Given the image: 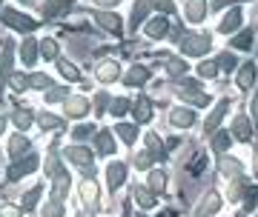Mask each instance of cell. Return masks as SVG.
<instances>
[{"mask_svg":"<svg viewBox=\"0 0 258 217\" xmlns=\"http://www.w3.org/2000/svg\"><path fill=\"white\" fill-rule=\"evenodd\" d=\"M15 123H18L20 132H26V129L32 126V115H29V112H15Z\"/></svg>","mask_w":258,"mask_h":217,"instance_id":"cell-42","label":"cell"},{"mask_svg":"<svg viewBox=\"0 0 258 217\" xmlns=\"http://www.w3.org/2000/svg\"><path fill=\"white\" fill-rule=\"evenodd\" d=\"M0 217H20V206H0Z\"/></svg>","mask_w":258,"mask_h":217,"instance_id":"cell-49","label":"cell"},{"mask_svg":"<svg viewBox=\"0 0 258 217\" xmlns=\"http://www.w3.org/2000/svg\"><path fill=\"white\" fill-rule=\"evenodd\" d=\"M29 86H32V89H52V77L43 74V72H35L29 77Z\"/></svg>","mask_w":258,"mask_h":217,"instance_id":"cell-34","label":"cell"},{"mask_svg":"<svg viewBox=\"0 0 258 217\" xmlns=\"http://www.w3.org/2000/svg\"><path fill=\"white\" fill-rule=\"evenodd\" d=\"M66 157H69L78 169H83V174H92V152H89V149H83V146H69V149H66Z\"/></svg>","mask_w":258,"mask_h":217,"instance_id":"cell-4","label":"cell"},{"mask_svg":"<svg viewBox=\"0 0 258 217\" xmlns=\"http://www.w3.org/2000/svg\"><path fill=\"white\" fill-rule=\"evenodd\" d=\"M230 135H235L238 140H249L252 137V120H249V115H238V118L232 120Z\"/></svg>","mask_w":258,"mask_h":217,"instance_id":"cell-15","label":"cell"},{"mask_svg":"<svg viewBox=\"0 0 258 217\" xmlns=\"http://www.w3.org/2000/svg\"><path fill=\"white\" fill-rule=\"evenodd\" d=\"M241 26H244V12H241V6H230V12H227L221 18V23H218V32L235 37V32H238Z\"/></svg>","mask_w":258,"mask_h":217,"instance_id":"cell-2","label":"cell"},{"mask_svg":"<svg viewBox=\"0 0 258 217\" xmlns=\"http://www.w3.org/2000/svg\"><path fill=\"white\" fill-rule=\"evenodd\" d=\"M181 100L192 103V106H207V94H198V91H178Z\"/></svg>","mask_w":258,"mask_h":217,"instance_id":"cell-40","label":"cell"},{"mask_svg":"<svg viewBox=\"0 0 258 217\" xmlns=\"http://www.w3.org/2000/svg\"><path fill=\"white\" fill-rule=\"evenodd\" d=\"M207 12H210V6L204 0H189V3H184V18L189 23H204L207 20Z\"/></svg>","mask_w":258,"mask_h":217,"instance_id":"cell-11","label":"cell"},{"mask_svg":"<svg viewBox=\"0 0 258 217\" xmlns=\"http://www.w3.org/2000/svg\"><path fill=\"white\" fill-rule=\"evenodd\" d=\"M169 123L175 129H189V126H195V112L189 106H175L169 112Z\"/></svg>","mask_w":258,"mask_h":217,"instance_id":"cell-8","label":"cell"},{"mask_svg":"<svg viewBox=\"0 0 258 217\" xmlns=\"http://www.w3.org/2000/svg\"><path fill=\"white\" fill-rule=\"evenodd\" d=\"M40 191H43V186H35V189L26 191V197H23V208L26 211H32V208L37 206V197H40Z\"/></svg>","mask_w":258,"mask_h":217,"instance_id":"cell-39","label":"cell"},{"mask_svg":"<svg viewBox=\"0 0 258 217\" xmlns=\"http://www.w3.org/2000/svg\"><path fill=\"white\" fill-rule=\"evenodd\" d=\"M66 194H69V177L63 174V177H57L55 186H52V200H57V203H60Z\"/></svg>","mask_w":258,"mask_h":217,"instance_id":"cell-32","label":"cell"},{"mask_svg":"<svg viewBox=\"0 0 258 217\" xmlns=\"http://www.w3.org/2000/svg\"><path fill=\"white\" fill-rule=\"evenodd\" d=\"M57 69H60V74H63L66 80H81V72L75 69V63H69V60H60L57 63Z\"/></svg>","mask_w":258,"mask_h":217,"instance_id":"cell-38","label":"cell"},{"mask_svg":"<svg viewBox=\"0 0 258 217\" xmlns=\"http://www.w3.org/2000/svg\"><path fill=\"white\" fill-rule=\"evenodd\" d=\"M249 120H252V129L258 132V89L252 94V100H249Z\"/></svg>","mask_w":258,"mask_h":217,"instance_id":"cell-43","label":"cell"},{"mask_svg":"<svg viewBox=\"0 0 258 217\" xmlns=\"http://www.w3.org/2000/svg\"><path fill=\"white\" fill-rule=\"evenodd\" d=\"M95 20L101 23L106 32H112V35H120V18L115 15V12H95Z\"/></svg>","mask_w":258,"mask_h":217,"instance_id":"cell-18","label":"cell"},{"mask_svg":"<svg viewBox=\"0 0 258 217\" xmlns=\"http://www.w3.org/2000/svg\"><path fill=\"white\" fill-rule=\"evenodd\" d=\"M129 108H132V100H129V97H115L109 103V115H112V118H123Z\"/></svg>","mask_w":258,"mask_h":217,"instance_id":"cell-28","label":"cell"},{"mask_svg":"<svg viewBox=\"0 0 258 217\" xmlns=\"http://www.w3.org/2000/svg\"><path fill=\"white\" fill-rule=\"evenodd\" d=\"M37 49H40V40H32V37H26V40L20 43V57H23V63L26 66H35Z\"/></svg>","mask_w":258,"mask_h":217,"instance_id":"cell-19","label":"cell"},{"mask_svg":"<svg viewBox=\"0 0 258 217\" xmlns=\"http://www.w3.org/2000/svg\"><path fill=\"white\" fill-rule=\"evenodd\" d=\"M252 172H255V177H258V154H252Z\"/></svg>","mask_w":258,"mask_h":217,"instance_id":"cell-52","label":"cell"},{"mask_svg":"<svg viewBox=\"0 0 258 217\" xmlns=\"http://www.w3.org/2000/svg\"><path fill=\"white\" fill-rule=\"evenodd\" d=\"M115 135H120L123 143L132 146L138 140V123H118V126H115Z\"/></svg>","mask_w":258,"mask_h":217,"instance_id":"cell-24","label":"cell"},{"mask_svg":"<svg viewBox=\"0 0 258 217\" xmlns=\"http://www.w3.org/2000/svg\"><path fill=\"white\" fill-rule=\"evenodd\" d=\"M3 129H6V120L0 118V135H3Z\"/></svg>","mask_w":258,"mask_h":217,"instance_id":"cell-53","label":"cell"},{"mask_svg":"<svg viewBox=\"0 0 258 217\" xmlns=\"http://www.w3.org/2000/svg\"><path fill=\"white\" fill-rule=\"evenodd\" d=\"M63 108H66V115L69 118H75V120H81V118H86L89 112H92V106H89V100L83 97V94H72V97L63 103Z\"/></svg>","mask_w":258,"mask_h":217,"instance_id":"cell-7","label":"cell"},{"mask_svg":"<svg viewBox=\"0 0 258 217\" xmlns=\"http://www.w3.org/2000/svg\"><path fill=\"white\" fill-rule=\"evenodd\" d=\"M215 66H218V72H232V69L238 66V60H235V54L232 52H221L218 54V60H215Z\"/></svg>","mask_w":258,"mask_h":217,"instance_id":"cell-31","label":"cell"},{"mask_svg":"<svg viewBox=\"0 0 258 217\" xmlns=\"http://www.w3.org/2000/svg\"><path fill=\"white\" fill-rule=\"evenodd\" d=\"M95 77L101 83H115L120 77V66L115 63V60H106V63H101L98 69H95Z\"/></svg>","mask_w":258,"mask_h":217,"instance_id":"cell-16","label":"cell"},{"mask_svg":"<svg viewBox=\"0 0 258 217\" xmlns=\"http://www.w3.org/2000/svg\"><path fill=\"white\" fill-rule=\"evenodd\" d=\"M212 49L210 35H184L181 37V54L184 57H204Z\"/></svg>","mask_w":258,"mask_h":217,"instance_id":"cell-1","label":"cell"},{"mask_svg":"<svg viewBox=\"0 0 258 217\" xmlns=\"http://www.w3.org/2000/svg\"><path fill=\"white\" fill-rule=\"evenodd\" d=\"M43 217H63V206H60L57 200H52L46 206V211H43Z\"/></svg>","mask_w":258,"mask_h":217,"instance_id":"cell-45","label":"cell"},{"mask_svg":"<svg viewBox=\"0 0 258 217\" xmlns=\"http://www.w3.org/2000/svg\"><path fill=\"white\" fill-rule=\"evenodd\" d=\"M81 217H89V214H86V211H83V214H81Z\"/></svg>","mask_w":258,"mask_h":217,"instance_id":"cell-54","label":"cell"},{"mask_svg":"<svg viewBox=\"0 0 258 217\" xmlns=\"http://www.w3.org/2000/svg\"><path fill=\"white\" fill-rule=\"evenodd\" d=\"M37 123H40V129H43V132H46V129H60V126H63V120L52 118V115H40V118H37Z\"/></svg>","mask_w":258,"mask_h":217,"instance_id":"cell-41","label":"cell"},{"mask_svg":"<svg viewBox=\"0 0 258 217\" xmlns=\"http://www.w3.org/2000/svg\"><path fill=\"white\" fill-rule=\"evenodd\" d=\"M132 118H135V123H149L152 120V103L144 94L132 103Z\"/></svg>","mask_w":258,"mask_h":217,"instance_id":"cell-17","label":"cell"},{"mask_svg":"<svg viewBox=\"0 0 258 217\" xmlns=\"http://www.w3.org/2000/svg\"><path fill=\"white\" fill-rule=\"evenodd\" d=\"M166 180H169V177H166L164 169H152V172H149V177H147V189L152 191V194H158V191L166 189Z\"/></svg>","mask_w":258,"mask_h":217,"instance_id":"cell-20","label":"cell"},{"mask_svg":"<svg viewBox=\"0 0 258 217\" xmlns=\"http://www.w3.org/2000/svg\"><path fill=\"white\" fill-rule=\"evenodd\" d=\"M147 80H149V69H147V66H132V69H129V74L123 77V83H126V86H144Z\"/></svg>","mask_w":258,"mask_h":217,"instance_id":"cell-23","label":"cell"},{"mask_svg":"<svg viewBox=\"0 0 258 217\" xmlns=\"http://www.w3.org/2000/svg\"><path fill=\"white\" fill-rule=\"evenodd\" d=\"M95 146L101 154H115V135L112 132H98L95 135Z\"/></svg>","mask_w":258,"mask_h":217,"instance_id":"cell-25","label":"cell"},{"mask_svg":"<svg viewBox=\"0 0 258 217\" xmlns=\"http://www.w3.org/2000/svg\"><path fill=\"white\" fill-rule=\"evenodd\" d=\"M218 208H221V194H218L215 189H210L207 194H201V203H198V208H195V214L198 217H212Z\"/></svg>","mask_w":258,"mask_h":217,"instance_id":"cell-6","label":"cell"},{"mask_svg":"<svg viewBox=\"0 0 258 217\" xmlns=\"http://www.w3.org/2000/svg\"><path fill=\"white\" fill-rule=\"evenodd\" d=\"M221 174H227V177H238V174H241V163L224 157V160H221Z\"/></svg>","mask_w":258,"mask_h":217,"instance_id":"cell-35","label":"cell"},{"mask_svg":"<svg viewBox=\"0 0 258 217\" xmlns=\"http://www.w3.org/2000/svg\"><path fill=\"white\" fill-rule=\"evenodd\" d=\"M81 200H83L86 208H95L101 203V189H98V183H95L92 177H86V180L81 183Z\"/></svg>","mask_w":258,"mask_h":217,"instance_id":"cell-10","label":"cell"},{"mask_svg":"<svg viewBox=\"0 0 258 217\" xmlns=\"http://www.w3.org/2000/svg\"><path fill=\"white\" fill-rule=\"evenodd\" d=\"M3 23L12 29H18V32H32V29L37 26L32 18H26V15H20L18 9H3Z\"/></svg>","mask_w":258,"mask_h":217,"instance_id":"cell-5","label":"cell"},{"mask_svg":"<svg viewBox=\"0 0 258 217\" xmlns=\"http://www.w3.org/2000/svg\"><path fill=\"white\" fill-rule=\"evenodd\" d=\"M255 77H258V69H255V63L249 60V63H244V66L238 69V77H235V83H238L241 91H249V89H252V83H255Z\"/></svg>","mask_w":258,"mask_h":217,"instance_id":"cell-13","label":"cell"},{"mask_svg":"<svg viewBox=\"0 0 258 217\" xmlns=\"http://www.w3.org/2000/svg\"><path fill=\"white\" fill-rule=\"evenodd\" d=\"M57 100H63V103L69 100L66 97V89H55V91H49L46 94V103H57Z\"/></svg>","mask_w":258,"mask_h":217,"instance_id":"cell-48","label":"cell"},{"mask_svg":"<svg viewBox=\"0 0 258 217\" xmlns=\"http://www.w3.org/2000/svg\"><path fill=\"white\" fill-rule=\"evenodd\" d=\"M92 135V126H78L75 129V137H78V140H83V137H89Z\"/></svg>","mask_w":258,"mask_h":217,"instance_id":"cell-50","label":"cell"},{"mask_svg":"<svg viewBox=\"0 0 258 217\" xmlns=\"http://www.w3.org/2000/svg\"><path fill=\"white\" fill-rule=\"evenodd\" d=\"M186 69H189V66H186L184 57H169V60H166V74H169V77H175V80H184Z\"/></svg>","mask_w":258,"mask_h":217,"instance_id":"cell-22","label":"cell"},{"mask_svg":"<svg viewBox=\"0 0 258 217\" xmlns=\"http://www.w3.org/2000/svg\"><path fill=\"white\" fill-rule=\"evenodd\" d=\"M40 54H43L46 60H55V57H57V43L52 40V37H46V40H40Z\"/></svg>","mask_w":258,"mask_h":217,"instance_id":"cell-37","label":"cell"},{"mask_svg":"<svg viewBox=\"0 0 258 217\" xmlns=\"http://www.w3.org/2000/svg\"><path fill=\"white\" fill-rule=\"evenodd\" d=\"M227 112H230V97H221L218 103H215V108L210 112L207 123H204V135H215V132H218V123L224 120Z\"/></svg>","mask_w":258,"mask_h":217,"instance_id":"cell-3","label":"cell"},{"mask_svg":"<svg viewBox=\"0 0 258 217\" xmlns=\"http://www.w3.org/2000/svg\"><path fill=\"white\" fill-rule=\"evenodd\" d=\"M198 77H204V80L218 77V66H215V60H201V63H198Z\"/></svg>","mask_w":258,"mask_h":217,"instance_id":"cell-33","label":"cell"},{"mask_svg":"<svg viewBox=\"0 0 258 217\" xmlns=\"http://www.w3.org/2000/svg\"><path fill=\"white\" fill-rule=\"evenodd\" d=\"M123 183H126V166H123L120 160L109 163V166H106V186L115 191V189H120Z\"/></svg>","mask_w":258,"mask_h":217,"instance_id":"cell-9","label":"cell"},{"mask_svg":"<svg viewBox=\"0 0 258 217\" xmlns=\"http://www.w3.org/2000/svg\"><path fill=\"white\" fill-rule=\"evenodd\" d=\"M12 86H15V91H26L29 89V77H23V74H12Z\"/></svg>","mask_w":258,"mask_h":217,"instance_id":"cell-46","label":"cell"},{"mask_svg":"<svg viewBox=\"0 0 258 217\" xmlns=\"http://www.w3.org/2000/svg\"><path fill=\"white\" fill-rule=\"evenodd\" d=\"M132 200H135L141 208H147V211H149V208H155V194H152L147 186H135V191H132Z\"/></svg>","mask_w":258,"mask_h":217,"instance_id":"cell-21","label":"cell"},{"mask_svg":"<svg viewBox=\"0 0 258 217\" xmlns=\"http://www.w3.org/2000/svg\"><path fill=\"white\" fill-rule=\"evenodd\" d=\"M37 166H40V160H37L35 154H32V157H26V160H18V163L9 169V180H20L23 174H32V172H35Z\"/></svg>","mask_w":258,"mask_h":217,"instance_id":"cell-14","label":"cell"},{"mask_svg":"<svg viewBox=\"0 0 258 217\" xmlns=\"http://www.w3.org/2000/svg\"><path fill=\"white\" fill-rule=\"evenodd\" d=\"M230 46L232 49H241V52L249 49V46H252V29H244V32H238L235 37H230Z\"/></svg>","mask_w":258,"mask_h":217,"instance_id":"cell-29","label":"cell"},{"mask_svg":"<svg viewBox=\"0 0 258 217\" xmlns=\"http://www.w3.org/2000/svg\"><path fill=\"white\" fill-rule=\"evenodd\" d=\"M60 12H66V3H43V15H46V18L60 15Z\"/></svg>","mask_w":258,"mask_h":217,"instance_id":"cell-44","label":"cell"},{"mask_svg":"<svg viewBox=\"0 0 258 217\" xmlns=\"http://www.w3.org/2000/svg\"><path fill=\"white\" fill-rule=\"evenodd\" d=\"M144 32H147V37H152V40H164L166 32H169V20L161 18V15H158V18H149Z\"/></svg>","mask_w":258,"mask_h":217,"instance_id":"cell-12","label":"cell"},{"mask_svg":"<svg viewBox=\"0 0 258 217\" xmlns=\"http://www.w3.org/2000/svg\"><path fill=\"white\" fill-rule=\"evenodd\" d=\"M26 149H29V140H26L23 135H15V137L9 140V154L15 157V160H18V157L26 152Z\"/></svg>","mask_w":258,"mask_h":217,"instance_id":"cell-30","label":"cell"},{"mask_svg":"<svg viewBox=\"0 0 258 217\" xmlns=\"http://www.w3.org/2000/svg\"><path fill=\"white\" fill-rule=\"evenodd\" d=\"M106 94H98V100H95V106H98V112H103V106H106Z\"/></svg>","mask_w":258,"mask_h":217,"instance_id":"cell-51","label":"cell"},{"mask_svg":"<svg viewBox=\"0 0 258 217\" xmlns=\"http://www.w3.org/2000/svg\"><path fill=\"white\" fill-rule=\"evenodd\" d=\"M144 140H147V152L152 154L155 160H164V157H166V152H164V143H161V137H158L155 132H149V135L144 137Z\"/></svg>","mask_w":258,"mask_h":217,"instance_id":"cell-26","label":"cell"},{"mask_svg":"<svg viewBox=\"0 0 258 217\" xmlns=\"http://www.w3.org/2000/svg\"><path fill=\"white\" fill-rule=\"evenodd\" d=\"M149 9H152L149 3H138V6H132V29H138V23H144V18H147Z\"/></svg>","mask_w":258,"mask_h":217,"instance_id":"cell-36","label":"cell"},{"mask_svg":"<svg viewBox=\"0 0 258 217\" xmlns=\"http://www.w3.org/2000/svg\"><path fill=\"white\" fill-rule=\"evenodd\" d=\"M152 160H155V157H152L149 152H141L138 157H135V169H149V163Z\"/></svg>","mask_w":258,"mask_h":217,"instance_id":"cell-47","label":"cell"},{"mask_svg":"<svg viewBox=\"0 0 258 217\" xmlns=\"http://www.w3.org/2000/svg\"><path fill=\"white\" fill-rule=\"evenodd\" d=\"M230 143H232L230 132H215V135H212V152L215 154H224L230 149Z\"/></svg>","mask_w":258,"mask_h":217,"instance_id":"cell-27","label":"cell"}]
</instances>
